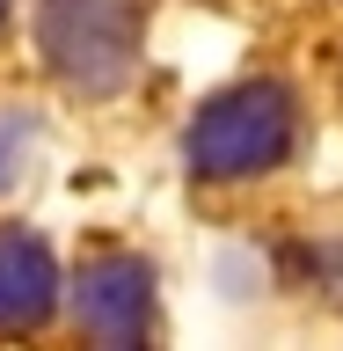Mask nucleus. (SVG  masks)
<instances>
[{
  "label": "nucleus",
  "mask_w": 343,
  "mask_h": 351,
  "mask_svg": "<svg viewBox=\"0 0 343 351\" xmlns=\"http://www.w3.org/2000/svg\"><path fill=\"white\" fill-rule=\"evenodd\" d=\"M29 147H37V117H29V110H0V191L22 176Z\"/></svg>",
  "instance_id": "nucleus-5"
},
{
  "label": "nucleus",
  "mask_w": 343,
  "mask_h": 351,
  "mask_svg": "<svg viewBox=\"0 0 343 351\" xmlns=\"http://www.w3.org/2000/svg\"><path fill=\"white\" fill-rule=\"evenodd\" d=\"M44 59L66 88L81 95H117L139 66V37H147V8L139 0H44L37 15Z\"/></svg>",
  "instance_id": "nucleus-2"
},
{
  "label": "nucleus",
  "mask_w": 343,
  "mask_h": 351,
  "mask_svg": "<svg viewBox=\"0 0 343 351\" xmlns=\"http://www.w3.org/2000/svg\"><path fill=\"white\" fill-rule=\"evenodd\" d=\"M73 315L95 344H139L153 322V271L139 256H95L81 263V278H73Z\"/></svg>",
  "instance_id": "nucleus-3"
},
{
  "label": "nucleus",
  "mask_w": 343,
  "mask_h": 351,
  "mask_svg": "<svg viewBox=\"0 0 343 351\" xmlns=\"http://www.w3.org/2000/svg\"><path fill=\"white\" fill-rule=\"evenodd\" d=\"M59 307V271L29 227H0V329H37Z\"/></svg>",
  "instance_id": "nucleus-4"
},
{
  "label": "nucleus",
  "mask_w": 343,
  "mask_h": 351,
  "mask_svg": "<svg viewBox=\"0 0 343 351\" xmlns=\"http://www.w3.org/2000/svg\"><path fill=\"white\" fill-rule=\"evenodd\" d=\"M292 132H300V110L278 81H249L227 88L197 110L190 139H183V161L205 183H234V176H263L292 154Z\"/></svg>",
  "instance_id": "nucleus-1"
},
{
  "label": "nucleus",
  "mask_w": 343,
  "mask_h": 351,
  "mask_svg": "<svg viewBox=\"0 0 343 351\" xmlns=\"http://www.w3.org/2000/svg\"><path fill=\"white\" fill-rule=\"evenodd\" d=\"M0 22H8V0H0Z\"/></svg>",
  "instance_id": "nucleus-6"
}]
</instances>
